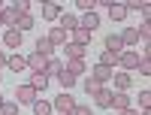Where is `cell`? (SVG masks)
Here are the masks:
<instances>
[{
  "label": "cell",
  "mask_w": 151,
  "mask_h": 115,
  "mask_svg": "<svg viewBox=\"0 0 151 115\" xmlns=\"http://www.w3.org/2000/svg\"><path fill=\"white\" fill-rule=\"evenodd\" d=\"M121 36V46H136L139 43V33H136V27H127L124 33H118Z\"/></svg>",
  "instance_id": "ffe728a7"
},
{
  "label": "cell",
  "mask_w": 151,
  "mask_h": 115,
  "mask_svg": "<svg viewBox=\"0 0 151 115\" xmlns=\"http://www.w3.org/2000/svg\"><path fill=\"white\" fill-rule=\"evenodd\" d=\"M112 73H115V70H109V67H103V64H97V67L91 70V76H94V79H97L100 85H103V82H109V79H112Z\"/></svg>",
  "instance_id": "4fadbf2b"
},
{
  "label": "cell",
  "mask_w": 151,
  "mask_h": 115,
  "mask_svg": "<svg viewBox=\"0 0 151 115\" xmlns=\"http://www.w3.org/2000/svg\"><path fill=\"white\" fill-rule=\"evenodd\" d=\"M64 73V64H60L58 58H48V64H45V76H60Z\"/></svg>",
  "instance_id": "7402d4cb"
},
{
  "label": "cell",
  "mask_w": 151,
  "mask_h": 115,
  "mask_svg": "<svg viewBox=\"0 0 151 115\" xmlns=\"http://www.w3.org/2000/svg\"><path fill=\"white\" fill-rule=\"evenodd\" d=\"M0 21H3L6 27H15V21H18V12L12 9V6H3V9H0Z\"/></svg>",
  "instance_id": "8fae6325"
},
{
  "label": "cell",
  "mask_w": 151,
  "mask_h": 115,
  "mask_svg": "<svg viewBox=\"0 0 151 115\" xmlns=\"http://www.w3.org/2000/svg\"><path fill=\"white\" fill-rule=\"evenodd\" d=\"M100 64H103V67H109V70H112V67H115V64H118V55H115V52H103V55H100Z\"/></svg>",
  "instance_id": "83f0119b"
},
{
  "label": "cell",
  "mask_w": 151,
  "mask_h": 115,
  "mask_svg": "<svg viewBox=\"0 0 151 115\" xmlns=\"http://www.w3.org/2000/svg\"><path fill=\"white\" fill-rule=\"evenodd\" d=\"M121 48H124V46H121V36H118V33H109V36H106V52L121 55Z\"/></svg>",
  "instance_id": "d6986e66"
},
{
  "label": "cell",
  "mask_w": 151,
  "mask_h": 115,
  "mask_svg": "<svg viewBox=\"0 0 151 115\" xmlns=\"http://www.w3.org/2000/svg\"><path fill=\"white\" fill-rule=\"evenodd\" d=\"M0 79H3V76H0Z\"/></svg>",
  "instance_id": "f35d334b"
},
{
  "label": "cell",
  "mask_w": 151,
  "mask_h": 115,
  "mask_svg": "<svg viewBox=\"0 0 151 115\" xmlns=\"http://www.w3.org/2000/svg\"><path fill=\"white\" fill-rule=\"evenodd\" d=\"M52 109H58L60 115H73V109H76V100L70 97V91H64V94H58V97H55Z\"/></svg>",
  "instance_id": "6da1fadb"
},
{
  "label": "cell",
  "mask_w": 151,
  "mask_h": 115,
  "mask_svg": "<svg viewBox=\"0 0 151 115\" xmlns=\"http://www.w3.org/2000/svg\"><path fill=\"white\" fill-rule=\"evenodd\" d=\"M45 40L52 43V46H67V30H60V27H52Z\"/></svg>",
  "instance_id": "7c38bea8"
},
{
  "label": "cell",
  "mask_w": 151,
  "mask_h": 115,
  "mask_svg": "<svg viewBox=\"0 0 151 115\" xmlns=\"http://www.w3.org/2000/svg\"><path fill=\"white\" fill-rule=\"evenodd\" d=\"M36 55H42V58H52V52H55V46L48 43V40H36V48H33Z\"/></svg>",
  "instance_id": "44dd1931"
},
{
  "label": "cell",
  "mask_w": 151,
  "mask_h": 115,
  "mask_svg": "<svg viewBox=\"0 0 151 115\" xmlns=\"http://www.w3.org/2000/svg\"><path fill=\"white\" fill-rule=\"evenodd\" d=\"M0 106H3V94H0Z\"/></svg>",
  "instance_id": "74e56055"
},
{
  "label": "cell",
  "mask_w": 151,
  "mask_h": 115,
  "mask_svg": "<svg viewBox=\"0 0 151 115\" xmlns=\"http://www.w3.org/2000/svg\"><path fill=\"white\" fill-rule=\"evenodd\" d=\"M21 36H24V33H18L15 27H6V33H3V40H0V43L9 46V48H18V46H21Z\"/></svg>",
  "instance_id": "8992f818"
},
{
  "label": "cell",
  "mask_w": 151,
  "mask_h": 115,
  "mask_svg": "<svg viewBox=\"0 0 151 115\" xmlns=\"http://www.w3.org/2000/svg\"><path fill=\"white\" fill-rule=\"evenodd\" d=\"M112 79H115V88H118V91H127V88H130V73H112Z\"/></svg>",
  "instance_id": "ac0fdd59"
},
{
  "label": "cell",
  "mask_w": 151,
  "mask_h": 115,
  "mask_svg": "<svg viewBox=\"0 0 151 115\" xmlns=\"http://www.w3.org/2000/svg\"><path fill=\"white\" fill-rule=\"evenodd\" d=\"M6 67H9L12 73H21V70H27V64H24L21 55H9V58H6Z\"/></svg>",
  "instance_id": "e0dca14e"
},
{
  "label": "cell",
  "mask_w": 151,
  "mask_h": 115,
  "mask_svg": "<svg viewBox=\"0 0 151 115\" xmlns=\"http://www.w3.org/2000/svg\"><path fill=\"white\" fill-rule=\"evenodd\" d=\"M73 115H91V106H76Z\"/></svg>",
  "instance_id": "e575fe53"
},
{
  "label": "cell",
  "mask_w": 151,
  "mask_h": 115,
  "mask_svg": "<svg viewBox=\"0 0 151 115\" xmlns=\"http://www.w3.org/2000/svg\"><path fill=\"white\" fill-rule=\"evenodd\" d=\"M58 82H60V85H64V91H70V88L76 85V76H70V73L64 70V73H60V76H58Z\"/></svg>",
  "instance_id": "f1b7e54d"
},
{
  "label": "cell",
  "mask_w": 151,
  "mask_h": 115,
  "mask_svg": "<svg viewBox=\"0 0 151 115\" xmlns=\"http://www.w3.org/2000/svg\"><path fill=\"white\" fill-rule=\"evenodd\" d=\"M0 112H3V115H18V103H15V100H3Z\"/></svg>",
  "instance_id": "f546056e"
},
{
  "label": "cell",
  "mask_w": 151,
  "mask_h": 115,
  "mask_svg": "<svg viewBox=\"0 0 151 115\" xmlns=\"http://www.w3.org/2000/svg\"><path fill=\"white\" fill-rule=\"evenodd\" d=\"M112 106H115L118 112H124V109H130V97L124 94V91H112Z\"/></svg>",
  "instance_id": "30bf717a"
},
{
  "label": "cell",
  "mask_w": 151,
  "mask_h": 115,
  "mask_svg": "<svg viewBox=\"0 0 151 115\" xmlns=\"http://www.w3.org/2000/svg\"><path fill=\"white\" fill-rule=\"evenodd\" d=\"M33 112L36 115H52V103L48 100H33Z\"/></svg>",
  "instance_id": "484cf974"
},
{
  "label": "cell",
  "mask_w": 151,
  "mask_h": 115,
  "mask_svg": "<svg viewBox=\"0 0 151 115\" xmlns=\"http://www.w3.org/2000/svg\"><path fill=\"white\" fill-rule=\"evenodd\" d=\"M139 58H142L139 52H121L118 55V64L124 70H136V67H139Z\"/></svg>",
  "instance_id": "277c9868"
},
{
  "label": "cell",
  "mask_w": 151,
  "mask_h": 115,
  "mask_svg": "<svg viewBox=\"0 0 151 115\" xmlns=\"http://www.w3.org/2000/svg\"><path fill=\"white\" fill-rule=\"evenodd\" d=\"M33 100H40V97H36V91H33L30 85H18V88H15V103H18V106H21V103H30V106H33Z\"/></svg>",
  "instance_id": "7a4b0ae2"
},
{
  "label": "cell",
  "mask_w": 151,
  "mask_h": 115,
  "mask_svg": "<svg viewBox=\"0 0 151 115\" xmlns=\"http://www.w3.org/2000/svg\"><path fill=\"white\" fill-rule=\"evenodd\" d=\"M30 27H33V15H18L15 30H18V33H24V30H30Z\"/></svg>",
  "instance_id": "cb8c5ba5"
},
{
  "label": "cell",
  "mask_w": 151,
  "mask_h": 115,
  "mask_svg": "<svg viewBox=\"0 0 151 115\" xmlns=\"http://www.w3.org/2000/svg\"><path fill=\"white\" fill-rule=\"evenodd\" d=\"M24 64H27V70H30V73H45V64H48V58H42V55L30 52L27 58H24Z\"/></svg>",
  "instance_id": "3957f363"
},
{
  "label": "cell",
  "mask_w": 151,
  "mask_h": 115,
  "mask_svg": "<svg viewBox=\"0 0 151 115\" xmlns=\"http://www.w3.org/2000/svg\"><path fill=\"white\" fill-rule=\"evenodd\" d=\"M64 52H67V61H73V58H82V55H85V48H82V46H76V43H67V46H64Z\"/></svg>",
  "instance_id": "d4e9b609"
},
{
  "label": "cell",
  "mask_w": 151,
  "mask_h": 115,
  "mask_svg": "<svg viewBox=\"0 0 151 115\" xmlns=\"http://www.w3.org/2000/svg\"><path fill=\"white\" fill-rule=\"evenodd\" d=\"M27 85L33 88V91H45V85H48V76H45V73H33Z\"/></svg>",
  "instance_id": "9a60e30c"
},
{
  "label": "cell",
  "mask_w": 151,
  "mask_h": 115,
  "mask_svg": "<svg viewBox=\"0 0 151 115\" xmlns=\"http://www.w3.org/2000/svg\"><path fill=\"white\" fill-rule=\"evenodd\" d=\"M76 6H79L82 12H94L97 9V0H76Z\"/></svg>",
  "instance_id": "1f68e13d"
},
{
  "label": "cell",
  "mask_w": 151,
  "mask_h": 115,
  "mask_svg": "<svg viewBox=\"0 0 151 115\" xmlns=\"http://www.w3.org/2000/svg\"><path fill=\"white\" fill-rule=\"evenodd\" d=\"M73 43L82 46V48H88V43H91V33H88L85 27H76V30H73Z\"/></svg>",
  "instance_id": "2e32d148"
},
{
  "label": "cell",
  "mask_w": 151,
  "mask_h": 115,
  "mask_svg": "<svg viewBox=\"0 0 151 115\" xmlns=\"http://www.w3.org/2000/svg\"><path fill=\"white\" fill-rule=\"evenodd\" d=\"M109 15H112V21H124L127 18V6L124 3H109Z\"/></svg>",
  "instance_id": "5bb4252c"
},
{
  "label": "cell",
  "mask_w": 151,
  "mask_h": 115,
  "mask_svg": "<svg viewBox=\"0 0 151 115\" xmlns=\"http://www.w3.org/2000/svg\"><path fill=\"white\" fill-rule=\"evenodd\" d=\"M0 46H3V43H0Z\"/></svg>",
  "instance_id": "ab89813d"
},
{
  "label": "cell",
  "mask_w": 151,
  "mask_h": 115,
  "mask_svg": "<svg viewBox=\"0 0 151 115\" xmlns=\"http://www.w3.org/2000/svg\"><path fill=\"white\" fill-rule=\"evenodd\" d=\"M76 27H79V18H76L73 12H60V30H67V33H73Z\"/></svg>",
  "instance_id": "9c48e42d"
},
{
  "label": "cell",
  "mask_w": 151,
  "mask_h": 115,
  "mask_svg": "<svg viewBox=\"0 0 151 115\" xmlns=\"http://www.w3.org/2000/svg\"><path fill=\"white\" fill-rule=\"evenodd\" d=\"M70 76H85V58H73V61H67V67H64Z\"/></svg>",
  "instance_id": "ba28073f"
},
{
  "label": "cell",
  "mask_w": 151,
  "mask_h": 115,
  "mask_svg": "<svg viewBox=\"0 0 151 115\" xmlns=\"http://www.w3.org/2000/svg\"><path fill=\"white\" fill-rule=\"evenodd\" d=\"M139 106H142V109H151V91H148V88L139 94Z\"/></svg>",
  "instance_id": "836d02e7"
},
{
  "label": "cell",
  "mask_w": 151,
  "mask_h": 115,
  "mask_svg": "<svg viewBox=\"0 0 151 115\" xmlns=\"http://www.w3.org/2000/svg\"><path fill=\"white\" fill-rule=\"evenodd\" d=\"M100 88H103V85H100V82L94 79V76H88V79H85V91H88V97H94V94L100 91Z\"/></svg>",
  "instance_id": "4316f807"
},
{
  "label": "cell",
  "mask_w": 151,
  "mask_h": 115,
  "mask_svg": "<svg viewBox=\"0 0 151 115\" xmlns=\"http://www.w3.org/2000/svg\"><path fill=\"white\" fill-rule=\"evenodd\" d=\"M79 27H85L88 33H94V27H100V15L97 12H85V15L79 18Z\"/></svg>",
  "instance_id": "5b68a950"
},
{
  "label": "cell",
  "mask_w": 151,
  "mask_h": 115,
  "mask_svg": "<svg viewBox=\"0 0 151 115\" xmlns=\"http://www.w3.org/2000/svg\"><path fill=\"white\" fill-rule=\"evenodd\" d=\"M136 33H139V40H145V46H148V40H151V21H142V27H136Z\"/></svg>",
  "instance_id": "4dcf8cb0"
},
{
  "label": "cell",
  "mask_w": 151,
  "mask_h": 115,
  "mask_svg": "<svg viewBox=\"0 0 151 115\" xmlns=\"http://www.w3.org/2000/svg\"><path fill=\"white\" fill-rule=\"evenodd\" d=\"M136 70H139L142 76H148L151 73V58H139V67H136Z\"/></svg>",
  "instance_id": "d6a6232c"
},
{
  "label": "cell",
  "mask_w": 151,
  "mask_h": 115,
  "mask_svg": "<svg viewBox=\"0 0 151 115\" xmlns=\"http://www.w3.org/2000/svg\"><path fill=\"white\" fill-rule=\"evenodd\" d=\"M42 18H48V21L60 18V6H58V3H45V6H42Z\"/></svg>",
  "instance_id": "603a6c76"
},
{
  "label": "cell",
  "mask_w": 151,
  "mask_h": 115,
  "mask_svg": "<svg viewBox=\"0 0 151 115\" xmlns=\"http://www.w3.org/2000/svg\"><path fill=\"white\" fill-rule=\"evenodd\" d=\"M121 115H139V112H136V109H124Z\"/></svg>",
  "instance_id": "d590c367"
},
{
  "label": "cell",
  "mask_w": 151,
  "mask_h": 115,
  "mask_svg": "<svg viewBox=\"0 0 151 115\" xmlns=\"http://www.w3.org/2000/svg\"><path fill=\"white\" fill-rule=\"evenodd\" d=\"M94 103L100 109H112V91H109V88H100V91L94 94Z\"/></svg>",
  "instance_id": "52a82bcc"
},
{
  "label": "cell",
  "mask_w": 151,
  "mask_h": 115,
  "mask_svg": "<svg viewBox=\"0 0 151 115\" xmlns=\"http://www.w3.org/2000/svg\"><path fill=\"white\" fill-rule=\"evenodd\" d=\"M0 67H6V55L3 52H0Z\"/></svg>",
  "instance_id": "8d00e7d4"
}]
</instances>
